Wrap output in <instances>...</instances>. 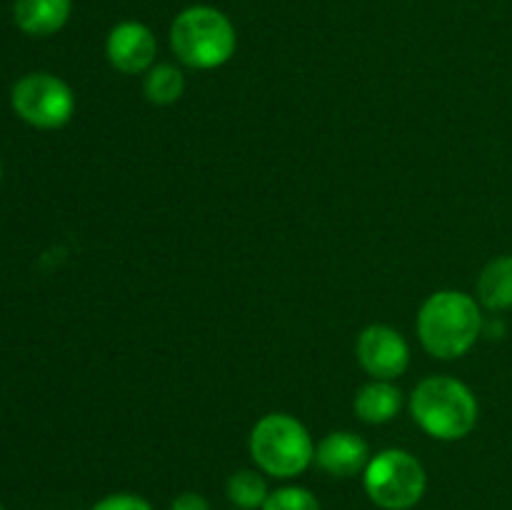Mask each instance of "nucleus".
Listing matches in <instances>:
<instances>
[{"mask_svg":"<svg viewBox=\"0 0 512 510\" xmlns=\"http://www.w3.org/2000/svg\"><path fill=\"white\" fill-rule=\"evenodd\" d=\"M483 325L478 300L463 290H438L418 313L420 343L440 360H455L470 353L483 335Z\"/></svg>","mask_w":512,"mask_h":510,"instance_id":"nucleus-1","label":"nucleus"},{"mask_svg":"<svg viewBox=\"0 0 512 510\" xmlns=\"http://www.w3.org/2000/svg\"><path fill=\"white\" fill-rule=\"evenodd\" d=\"M413 420L435 440H463L478 425V398L458 378H425L410 395Z\"/></svg>","mask_w":512,"mask_h":510,"instance_id":"nucleus-2","label":"nucleus"},{"mask_svg":"<svg viewBox=\"0 0 512 510\" xmlns=\"http://www.w3.org/2000/svg\"><path fill=\"white\" fill-rule=\"evenodd\" d=\"M170 48L195 70H213L228 63L238 48V35L225 13L210 5H193L170 25Z\"/></svg>","mask_w":512,"mask_h":510,"instance_id":"nucleus-3","label":"nucleus"},{"mask_svg":"<svg viewBox=\"0 0 512 510\" xmlns=\"http://www.w3.org/2000/svg\"><path fill=\"white\" fill-rule=\"evenodd\" d=\"M250 455L263 473L295 478L315 460V443L308 428L288 413H268L250 430Z\"/></svg>","mask_w":512,"mask_h":510,"instance_id":"nucleus-4","label":"nucleus"},{"mask_svg":"<svg viewBox=\"0 0 512 510\" xmlns=\"http://www.w3.org/2000/svg\"><path fill=\"white\" fill-rule=\"evenodd\" d=\"M368 498L383 510H410L423 500L428 475L408 450L388 448L373 455L363 473Z\"/></svg>","mask_w":512,"mask_h":510,"instance_id":"nucleus-5","label":"nucleus"},{"mask_svg":"<svg viewBox=\"0 0 512 510\" xmlns=\"http://www.w3.org/2000/svg\"><path fill=\"white\" fill-rule=\"evenodd\" d=\"M10 103L20 120L40 130H55L70 123L75 93L63 78L50 73H28L13 85Z\"/></svg>","mask_w":512,"mask_h":510,"instance_id":"nucleus-6","label":"nucleus"},{"mask_svg":"<svg viewBox=\"0 0 512 510\" xmlns=\"http://www.w3.org/2000/svg\"><path fill=\"white\" fill-rule=\"evenodd\" d=\"M358 360L373 380H395L408 370L410 348L390 325H368L358 338Z\"/></svg>","mask_w":512,"mask_h":510,"instance_id":"nucleus-7","label":"nucleus"},{"mask_svg":"<svg viewBox=\"0 0 512 510\" xmlns=\"http://www.w3.org/2000/svg\"><path fill=\"white\" fill-rule=\"evenodd\" d=\"M105 55H108L110 65H113L118 73H148L155 65L158 40H155L153 30H150L148 25L138 23V20H125V23H118L108 33V40H105Z\"/></svg>","mask_w":512,"mask_h":510,"instance_id":"nucleus-8","label":"nucleus"},{"mask_svg":"<svg viewBox=\"0 0 512 510\" xmlns=\"http://www.w3.org/2000/svg\"><path fill=\"white\" fill-rule=\"evenodd\" d=\"M315 463L335 478H355L370 463V448L360 435L350 430L328 433L315 448Z\"/></svg>","mask_w":512,"mask_h":510,"instance_id":"nucleus-9","label":"nucleus"},{"mask_svg":"<svg viewBox=\"0 0 512 510\" xmlns=\"http://www.w3.org/2000/svg\"><path fill=\"white\" fill-rule=\"evenodd\" d=\"M70 13H73V0H15V23L23 33L33 38H48L65 28Z\"/></svg>","mask_w":512,"mask_h":510,"instance_id":"nucleus-10","label":"nucleus"},{"mask_svg":"<svg viewBox=\"0 0 512 510\" xmlns=\"http://www.w3.org/2000/svg\"><path fill=\"white\" fill-rule=\"evenodd\" d=\"M400 395L403 393L395 388L393 380H373L355 395V413L370 425L390 423L400 410Z\"/></svg>","mask_w":512,"mask_h":510,"instance_id":"nucleus-11","label":"nucleus"},{"mask_svg":"<svg viewBox=\"0 0 512 510\" xmlns=\"http://www.w3.org/2000/svg\"><path fill=\"white\" fill-rule=\"evenodd\" d=\"M478 300L488 310L512 308V255H498L478 278Z\"/></svg>","mask_w":512,"mask_h":510,"instance_id":"nucleus-12","label":"nucleus"},{"mask_svg":"<svg viewBox=\"0 0 512 510\" xmlns=\"http://www.w3.org/2000/svg\"><path fill=\"white\" fill-rule=\"evenodd\" d=\"M183 90H185V78L175 65L158 63L145 73L143 93L153 105L178 103Z\"/></svg>","mask_w":512,"mask_h":510,"instance_id":"nucleus-13","label":"nucleus"},{"mask_svg":"<svg viewBox=\"0 0 512 510\" xmlns=\"http://www.w3.org/2000/svg\"><path fill=\"white\" fill-rule=\"evenodd\" d=\"M268 483L255 470H240L228 480V500L238 510H258L268 500Z\"/></svg>","mask_w":512,"mask_h":510,"instance_id":"nucleus-14","label":"nucleus"},{"mask_svg":"<svg viewBox=\"0 0 512 510\" xmlns=\"http://www.w3.org/2000/svg\"><path fill=\"white\" fill-rule=\"evenodd\" d=\"M260 510H323V508H320L318 498H315L310 490L298 488V485H288V488L273 490Z\"/></svg>","mask_w":512,"mask_h":510,"instance_id":"nucleus-15","label":"nucleus"},{"mask_svg":"<svg viewBox=\"0 0 512 510\" xmlns=\"http://www.w3.org/2000/svg\"><path fill=\"white\" fill-rule=\"evenodd\" d=\"M90 510H153V505L145 498L133 493H113L108 498L98 500Z\"/></svg>","mask_w":512,"mask_h":510,"instance_id":"nucleus-16","label":"nucleus"},{"mask_svg":"<svg viewBox=\"0 0 512 510\" xmlns=\"http://www.w3.org/2000/svg\"><path fill=\"white\" fill-rule=\"evenodd\" d=\"M170 510H213L208 500L200 493H180L178 498L170 503Z\"/></svg>","mask_w":512,"mask_h":510,"instance_id":"nucleus-17","label":"nucleus"},{"mask_svg":"<svg viewBox=\"0 0 512 510\" xmlns=\"http://www.w3.org/2000/svg\"><path fill=\"white\" fill-rule=\"evenodd\" d=\"M0 178H3V165H0Z\"/></svg>","mask_w":512,"mask_h":510,"instance_id":"nucleus-18","label":"nucleus"},{"mask_svg":"<svg viewBox=\"0 0 512 510\" xmlns=\"http://www.w3.org/2000/svg\"><path fill=\"white\" fill-rule=\"evenodd\" d=\"M0 510H5V508H3V505H0Z\"/></svg>","mask_w":512,"mask_h":510,"instance_id":"nucleus-19","label":"nucleus"}]
</instances>
